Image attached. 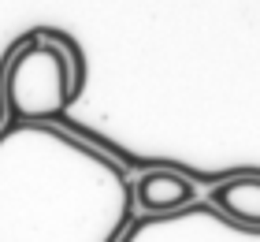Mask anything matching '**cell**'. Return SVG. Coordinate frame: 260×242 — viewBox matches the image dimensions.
Segmentation results:
<instances>
[{"label": "cell", "mask_w": 260, "mask_h": 242, "mask_svg": "<svg viewBox=\"0 0 260 242\" xmlns=\"http://www.w3.org/2000/svg\"><path fill=\"white\" fill-rule=\"evenodd\" d=\"M126 168L56 123L0 130V242H119L134 224Z\"/></svg>", "instance_id": "1"}, {"label": "cell", "mask_w": 260, "mask_h": 242, "mask_svg": "<svg viewBox=\"0 0 260 242\" xmlns=\"http://www.w3.org/2000/svg\"><path fill=\"white\" fill-rule=\"evenodd\" d=\"M82 52L63 34H30L4 67L11 123H56L82 93Z\"/></svg>", "instance_id": "2"}, {"label": "cell", "mask_w": 260, "mask_h": 242, "mask_svg": "<svg viewBox=\"0 0 260 242\" xmlns=\"http://www.w3.org/2000/svg\"><path fill=\"white\" fill-rule=\"evenodd\" d=\"M119 242H260V227H242L212 201H193L168 216H138Z\"/></svg>", "instance_id": "3"}, {"label": "cell", "mask_w": 260, "mask_h": 242, "mask_svg": "<svg viewBox=\"0 0 260 242\" xmlns=\"http://www.w3.org/2000/svg\"><path fill=\"white\" fill-rule=\"evenodd\" d=\"M197 201V186L175 168H152L141 179H134V209L145 216H168Z\"/></svg>", "instance_id": "4"}, {"label": "cell", "mask_w": 260, "mask_h": 242, "mask_svg": "<svg viewBox=\"0 0 260 242\" xmlns=\"http://www.w3.org/2000/svg\"><path fill=\"white\" fill-rule=\"evenodd\" d=\"M208 201L242 227H260V175H231L212 186Z\"/></svg>", "instance_id": "5"}]
</instances>
